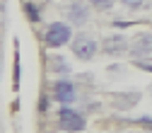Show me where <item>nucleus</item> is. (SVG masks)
Segmentation results:
<instances>
[{"label":"nucleus","instance_id":"11","mask_svg":"<svg viewBox=\"0 0 152 133\" xmlns=\"http://www.w3.org/2000/svg\"><path fill=\"white\" fill-rule=\"evenodd\" d=\"M140 123H142V126H147V128H152V119H150V116H142V119H140Z\"/></svg>","mask_w":152,"mask_h":133},{"label":"nucleus","instance_id":"3","mask_svg":"<svg viewBox=\"0 0 152 133\" xmlns=\"http://www.w3.org/2000/svg\"><path fill=\"white\" fill-rule=\"evenodd\" d=\"M72 53L77 56L80 61H89V58L97 56V41H94L92 36H87V34L75 36V41H72Z\"/></svg>","mask_w":152,"mask_h":133},{"label":"nucleus","instance_id":"7","mask_svg":"<svg viewBox=\"0 0 152 133\" xmlns=\"http://www.w3.org/2000/svg\"><path fill=\"white\" fill-rule=\"evenodd\" d=\"M121 51H126V39L123 36H111V39L106 41V53H121Z\"/></svg>","mask_w":152,"mask_h":133},{"label":"nucleus","instance_id":"4","mask_svg":"<svg viewBox=\"0 0 152 133\" xmlns=\"http://www.w3.org/2000/svg\"><path fill=\"white\" fill-rule=\"evenodd\" d=\"M53 94H56V99H58L63 107H70L75 102V85L70 80H58L53 85Z\"/></svg>","mask_w":152,"mask_h":133},{"label":"nucleus","instance_id":"10","mask_svg":"<svg viewBox=\"0 0 152 133\" xmlns=\"http://www.w3.org/2000/svg\"><path fill=\"white\" fill-rule=\"evenodd\" d=\"M27 15L31 17V20H34V22H36V20H39V12H36V7H34V5H27Z\"/></svg>","mask_w":152,"mask_h":133},{"label":"nucleus","instance_id":"9","mask_svg":"<svg viewBox=\"0 0 152 133\" xmlns=\"http://www.w3.org/2000/svg\"><path fill=\"white\" fill-rule=\"evenodd\" d=\"M121 3H123L128 10H138V7H142V5H145V0H121Z\"/></svg>","mask_w":152,"mask_h":133},{"label":"nucleus","instance_id":"1","mask_svg":"<svg viewBox=\"0 0 152 133\" xmlns=\"http://www.w3.org/2000/svg\"><path fill=\"white\" fill-rule=\"evenodd\" d=\"M70 39H72V29H70V24H65V22H53V24L48 27V32H46V44L53 46V48L68 44Z\"/></svg>","mask_w":152,"mask_h":133},{"label":"nucleus","instance_id":"5","mask_svg":"<svg viewBox=\"0 0 152 133\" xmlns=\"http://www.w3.org/2000/svg\"><path fill=\"white\" fill-rule=\"evenodd\" d=\"M133 56H152V34H138L130 46Z\"/></svg>","mask_w":152,"mask_h":133},{"label":"nucleus","instance_id":"6","mask_svg":"<svg viewBox=\"0 0 152 133\" xmlns=\"http://www.w3.org/2000/svg\"><path fill=\"white\" fill-rule=\"evenodd\" d=\"M68 20L75 22V24L85 22V20H87V5H85V3H72V5L68 7Z\"/></svg>","mask_w":152,"mask_h":133},{"label":"nucleus","instance_id":"2","mask_svg":"<svg viewBox=\"0 0 152 133\" xmlns=\"http://www.w3.org/2000/svg\"><path fill=\"white\" fill-rule=\"evenodd\" d=\"M58 123H61V128L68 131V133H75V131H82V128H85L82 114L75 111V109H70V107H63V109H61V114H58Z\"/></svg>","mask_w":152,"mask_h":133},{"label":"nucleus","instance_id":"8","mask_svg":"<svg viewBox=\"0 0 152 133\" xmlns=\"http://www.w3.org/2000/svg\"><path fill=\"white\" fill-rule=\"evenodd\" d=\"M113 3L116 0H89V5L99 7V10H109V7H113Z\"/></svg>","mask_w":152,"mask_h":133}]
</instances>
